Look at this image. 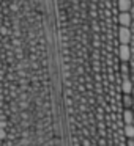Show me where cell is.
Returning a JSON list of instances; mask_svg holds the SVG:
<instances>
[{"label": "cell", "mask_w": 134, "mask_h": 146, "mask_svg": "<svg viewBox=\"0 0 134 146\" xmlns=\"http://www.w3.org/2000/svg\"><path fill=\"white\" fill-rule=\"evenodd\" d=\"M121 121L123 124H134V110L133 108H125L121 113Z\"/></svg>", "instance_id": "obj_5"}, {"label": "cell", "mask_w": 134, "mask_h": 146, "mask_svg": "<svg viewBox=\"0 0 134 146\" xmlns=\"http://www.w3.org/2000/svg\"><path fill=\"white\" fill-rule=\"evenodd\" d=\"M8 124H10V123H8L7 119H0V129H7Z\"/></svg>", "instance_id": "obj_12"}, {"label": "cell", "mask_w": 134, "mask_h": 146, "mask_svg": "<svg viewBox=\"0 0 134 146\" xmlns=\"http://www.w3.org/2000/svg\"><path fill=\"white\" fill-rule=\"evenodd\" d=\"M0 35H2V36H8V35H11V30L7 29L5 25H0Z\"/></svg>", "instance_id": "obj_9"}, {"label": "cell", "mask_w": 134, "mask_h": 146, "mask_svg": "<svg viewBox=\"0 0 134 146\" xmlns=\"http://www.w3.org/2000/svg\"><path fill=\"white\" fill-rule=\"evenodd\" d=\"M125 146H134V137H133V138H126Z\"/></svg>", "instance_id": "obj_13"}, {"label": "cell", "mask_w": 134, "mask_h": 146, "mask_svg": "<svg viewBox=\"0 0 134 146\" xmlns=\"http://www.w3.org/2000/svg\"><path fill=\"white\" fill-rule=\"evenodd\" d=\"M120 104L123 105L125 108H133L134 105V98H133V93H123L120 99Z\"/></svg>", "instance_id": "obj_4"}, {"label": "cell", "mask_w": 134, "mask_h": 146, "mask_svg": "<svg viewBox=\"0 0 134 146\" xmlns=\"http://www.w3.org/2000/svg\"><path fill=\"white\" fill-rule=\"evenodd\" d=\"M7 130L5 129H0V140H2V141H3V140H7Z\"/></svg>", "instance_id": "obj_10"}, {"label": "cell", "mask_w": 134, "mask_h": 146, "mask_svg": "<svg viewBox=\"0 0 134 146\" xmlns=\"http://www.w3.org/2000/svg\"><path fill=\"white\" fill-rule=\"evenodd\" d=\"M133 88H134V83H133V80H131L129 77L121 79V82H120V91H123V93H133Z\"/></svg>", "instance_id": "obj_6"}, {"label": "cell", "mask_w": 134, "mask_h": 146, "mask_svg": "<svg viewBox=\"0 0 134 146\" xmlns=\"http://www.w3.org/2000/svg\"><path fill=\"white\" fill-rule=\"evenodd\" d=\"M10 10L11 11H17L19 10V3H17V2H13V3L10 5Z\"/></svg>", "instance_id": "obj_11"}, {"label": "cell", "mask_w": 134, "mask_h": 146, "mask_svg": "<svg viewBox=\"0 0 134 146\" xmlns=\"http://www.w3.org/2000/svg\"><path fill=\"white\" fill-rule=\"evenodd\" d=\"M117 35H118V44H129L133 41V33H131L129 27L120 25Z\"/></svg>", "instance_id": "obj_1"}, {"label": "cell", "mask_w": 134, "mask_h": 146, "mask_svg": "<svg viewBox=\"0 0 134 146\" xmlns=\"http://www.w3.org/2000/svg\"><path fill=\"white\" fill-rule=\"evenodd\" d=\"M118 11H131L133 10V0H117Z\"/></svg>", "instance_id": "obj_7"}, {"label": "cell", "mask_w": 134, "mask_h": 146, "mask_svg": "<svg viewBox=\"0 0 134 146\" xmlns=\"http://www.w3.org/2000/svg\"><path fill=\"white\" fill-rule=\"evenodd\" d=\"M117 55H118V61H129L131 60V47L129 44H118L117 49Z\"/></svg>", "instance_id": "obj_2"}, {"label": "cell", "mask_w": 134, "mask_h": 146, "mask_svg": "<svg viewBox=\"0 0 134 146\" xmlns=\"http://www.w3.org/2000/svg\"><path fill=\"white\" fill-rule=\"evenodd\" d=\"M117 22H118V25L129 27L133 24V14H129V11H120L117 16Z\"/></svg>", "instance_id": "obj_3"}, {"label": "cell", "mask_w": 134, "mask_h": 146, "mask_svg": "<svg viewBox=\"0 0 134 146\" xmlns=\"http://www.w3.org/2000/svg\"><path fill=\"white\" fill-rule=\"evenodd\" d=\"M123 135L126 138H133L134 137V124H125L123 126Z\"/></svg>", "instance_id": "obj_8"}]
</instances>
